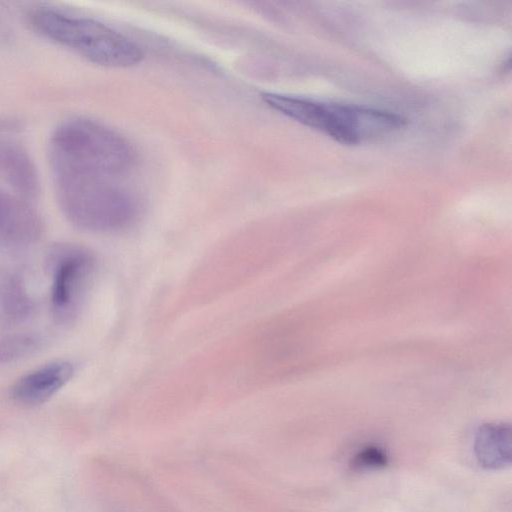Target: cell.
Here are the masks:
<instances>
[{
  "label": "cell",
  "mask_w": 512,
  "mask_h": 512,
  "mask_svg": "<svg viewBox=\"0 0 512 512\" xmlns=\"http://www.w3.org/2000/svg\"><path fill=\"white\" fill-rule=\"evenodd\" d=\"M43 223L26 198L0 189V249L21 252L41 238Z\"/></svg>",
  "instance_id": "8992f818"
},
{
  "label": "cell",
  "mask_w": 512,
  "mask_h": 512,
  "mask_svg": "<svg viewBox=\"0 0 512 512\" xmlns=\"http://www.w3.org/2000/svg\"><path fill=\"white\" fill-rule=\"evenodd\" d=\"M75 366L67 360L44 364L20 377L11 387V397L19 405L34 407L47 402L73 377Z\"/></svg>",
  "instance_id": "52a82bcc"
},
{
  "label": "cell",
  "mask_w": 512,
  "mask_h": 512,
  "mask_svg": "<svg viewBox=\"0 0 512 512\" xmlns=\"http://www.w3.org/2000/svg\"><path fill=\"white\" fill-rule=\"evenodd\" d=\"M262 98L274 110L346 145L385 136L406 124L399 114L362 105L270 92L262 94Z\"/></svg>",
  "instance_id": "7a4b0ae2"
},
{
  "label": "cell",
  "mask_w": 512,
  "mask_h": 512,
  "mask_svg": "<svg viewBox=\"0 0 512 512\" xmlns=\"http://www.w3.org/2000/svg\"><path fill=\"white\" fill-rule=\"evenodd\" d=\"M33 311V301L21 275L7 272L0 276V323L14 327L25 322Z\"/></svg>",
  "instance_id": "9c48e42d"
},
{
  "label": "cell",
  "mask_w": 512,
  "mask_h": 512,
  "mask_svg": "<svg viewBox=\"0 0 512 512\" xmlns=\"http://www.w3.org/2000/svg\"><path fill=\"white\" fill-rule=\"evenodd\" d=\"M48 158L53 177L113 178L135 161L131 144L109 127L86 118L60 123L50 135Z\"/></svg>",
  "instance_id": "6da1fadb"
},
{
  "label": "cell",
  "mask_w": 512,
  "mask_h": 512,
  "mask_svg": "<svg viewBox=\"0 0 512 512\" xmlns=\"http://www.w3.org/2000/svg\"><path fill=\"white\" fill-rule=\"evenodd\" d=\"M0 174L18 195L26 199L38 195L39 178L36 167L21 146L0 142Z\"/></svg>",
  "instance_id": "ba28073f"
},
{
  "label": "cell",
  "mask_w": 512,
  "mask_h": 512,
  "mask_svg": "<svg viewBox=\"0 0 512 512\" xmlns=\"http://www.w3.org/2000/svg\"><path fill=\"white\" fill-rule=\"evenodd\" d=\"M476 454L487 467L504 465L510 458V429L503 424L483 426L476 439Z\"/></svg>",
  "instance_id": "30bf717a"
},
{
  "label": "cell",
  "mask_w": 512,
  "mask_h": 512,
  "mask_svg": "<svg viewBox=\"0 0 512 512\" xmlns=\"http://www.w3.org/2000/svg\"><path fill=\"white\" fill-rule=\"evenodd\" d=\"M43 344L40 336L19 333L0 339V365L11 363L37 352Z\"/></svg>",
  "instance_id": "8fae6325"
},
{
  "label": "cell",
  "mask_w": 512,
  "mask_h": 512,
  "mask_svg": "<svg viewBox=\"0 0 512 512\" xmlns=\"http://www.w3.org/2000/svg\"><path fill=\"white\" fill-rule=\"evenodd\" d=\"M58 205L75 227L95 233L129 228L139 214L136 197L113 178L54 177Z\"/></svg>",
  "instance_id": "3957f363"
},
{
  "label": "cell",
  "mask_w": 512,
  "mask_h": 512,
  "mask_svg": "<svg viewBox=\"0 0 512 512\" xmlns=\"http://www.w3.org/2000/svg\"><path fill=\"white\" fill-rule=\"evenodd\" d=\"M45 264L51 277L52 315L59 324H70L83 307L95 270V258L82 246L57 243L48 250Z\"/></svg>",
  "instance_id": "5b68a950"
},
{
  "label": "cell",
  "mask_w": 512,
  "mask_h": 512,
  "mask_svg": "<svg viewBox=\"0 0 512 512\" xmlns=\"http://www.w3.org/2000/svg\"><path fill=\"white\" fill-rule=\"evenodd\" d=\"M21 124L16 119L0 117V135L20 129Z\"/></svg>",
  "instance_id": "4fadbf2b"
},
{
  "label": "cell",
  "mask_w": 512,
  "mask_h": 512,
  "mask_svg": "<svg viewBox=\"0 0 512 512\" xmlns=\"http://www.w3.org/2000/svg\"><path fill=\"white\" fill-rule=\"evenodd\" d=\"M32 27L42 36L65 46L87 60L107 67H128L143 53L131 40L94 19L40 7L29 15Z\"/></svg>",
  "instance_id": "277c9868"
},
{
  "label": "cell",
  "mask_w": 512,
  "mask_h": 512,
  "mask_svg": "<svg viewBox=\"0 0 512 512\" xmlns=\"http://www.w3.org/2000/svg\"><path fill=\"white\" fill-rule=\"evenodd\" d=\"M386 462V455L376 447H368L362 450L354 459V465L359 468L381 467Z\"/></svg>",
  "instance_id": "7c38bea8"
}]
</instances>
